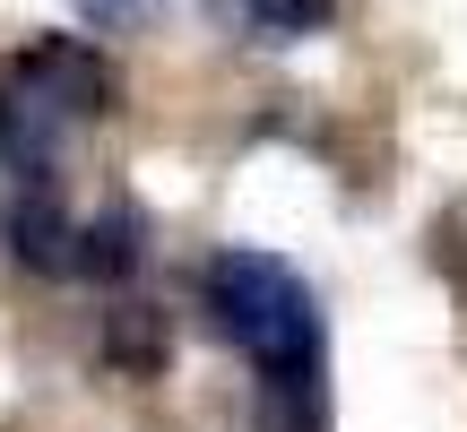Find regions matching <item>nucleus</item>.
I'll use <instances>...</instances> for the list:
<instances>
[{
    "label": "nucleus",
    "mask_w": 467,
    "mask_h": 432,
    "mask_svg": "<svg viewBox=\"0 0 467 432\" xmlns=\"http://www.w3.org/2000/svg\"><path fill=\"white\" fill-rule=\"evenodd\" d=\"M208 312H217V329L285 398H312V381H320V312H312V294H303V277L285 260H268V251L208 260Z\"/></svg>",
    "instance_id": "nucleus-1"
},
{
    "label": "nucleus",
    "mask_w": 467,
    "mask_h": 432,
    "mask_svg": "<svg viewBox=\"0 0 467 432\" xmlns=\"http://www.w3.org/2000/svg\"><path fill=\"white\" fill-rule=\"evenodd\" d=\"M9 87L26 104H44L61 130H69V121H96L104 104H113V69H104L87 44H69V35H44V44L9 69Z\"/></svg>",
    "instance_id": "nucleus-2"
},
{
    "label": "nucleus",
    "mask_w": 467,
    "mask_h": 432,
    "mask_svg": "<svg viewBox=\"0 0 467 432\" xmlns=\"http://www.w3.org/2000/svg\"><path fill=\"white\" fill-rule=\"evenodd\" d=\"M78 268H87V277H130V268H139V225H130V216L78 225Z\"/></svg>",
    "instance_id": "nucleus-4"
},
{
    "label": "nucleus",
    "mask_w": 467,
    "mask_h": 432,
    "mask_svg": "<svg viewBox=\"0 0 467 432\" xmlns=\"http://www.w3.org/2000/svg\"><path fill=\"white\" fill-rule=\"evenodd\" d=\"M104 355H113L121 372H139V381H148L156 364H165V329H156V312H113V329H104Z\"/></svg>",
    "instance_id": "nucleus-5"
},
{
    "label": "nucleus",
    "mask_w": 467,
    "mask_h": 432,
    "mask_svg": "<svg viewBox=\"0 0 467 432\" xmlns=\"http://www.w3.org/2000/svg\"><path fill=\"white\" fill-rule=\"evenodd\" d=\"M208 9L251 44H303V35L329 26V0H208Z\"/></svg>",
    "instance_id": "nucleus-3"
},
{
    "label": "nucleus",
    "mask_w": 467,
    "mask_h": 432,
    "mask_svg": "<svg viewBox=\"0 0 467 432\" xmlns=\"http://www.w3.org/2000/svg\"><path fill=\"white\" fill-rule=\"evenodd\" d=\"M156 9H165V0H78L87 26H113V35H121V26H148Z\"/></svg>",
    "instance_id": "nucleus-6"
}]
</instances>
